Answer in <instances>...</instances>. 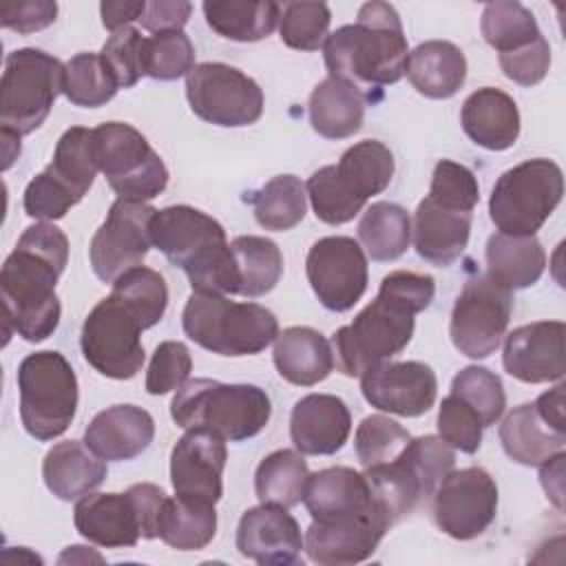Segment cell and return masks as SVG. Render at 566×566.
<instances>
[{
    "label": "cell",
    "instance_id": "25",
    "mask_svg": "<svg viewBox=\"0 0 566 566\" xmlns=\"http://www.w3.org/2000/svg\"><path fill=\"white\" fill-rule=\"evenodd\" d=\"M77 533L104 548H130L144 537V520L133 493H86L73 509Z\"/></svg>",
    "mask_w": 566,
    "mask_h": 566
},
{
    "label": "cell",
    "instance_id": "7",
    "mask_svg": "<svg viewBox=\"0 0 566 566\" xmlns=\"http://www.w3.org/2000/svg\"><path fill=\"white\" fill-rule=\"evenodd\" d=\"M186 336L219 356H254L279 336L276 316L259 303L192 292L181 312Z\"/></svg>",
    "mask_w": 566,
    "mask_h": 566
},
{
    "label": "cell",
    "instance_id": "55",
    "mask_svg": "<svg viewBox=\"0 0 566 566\" xmlns=\"http://www.w3.org/2000/svg\"><path fill=\"white\" fill-rule=\"evenodd\" d=\"M57 18V2L53 0H27L7 4L0 11V24L20 35H29L46 29Z\"/></svg>",
    "mask_w": 566,
    "mask_h": 566
},
{
    "label": "cell",
    "instance_id": "16",
    "mask_svg": "<svg viewBox=\"0 0 566 566\" xmlns=\"http://www.w3.org/2000/svg\"><path fill=\"white\" fill-rule=\"evenodd\" d=\"M513 312L509 290L495 285L486 274H478L460 290L449 323L453 347L467 358H489L502 343Z\"/></svg>",
    "mask_w": 566,
    "mask_h": 566
},
{
    "label": "cell",
    "instance_id": "45",
    "mask_svg": "<svg viewBox=\"0 0 566 566\" xmlns=\"http://www.w3.org/2000/svg\"><path fill=\"white\" fill-rule=\"evenodd\" d=\"M117 298H122L133 314L142 321L144 329L157 325L168 307V285L164 276L146 265H137L126 270L115 279L113 290Z\"/></svg>",
    "mask_w": 566,
    "mask_h": 566
},
{
    "label": "cell",
    "instance_id": "24",
    "mask_svg": "<svg viewBox=\"0 0 566 566\" xmlns=\"http://www.w3.org/2000/svg\"><path fill=\"white\" fill-rule=\"evenodd\" d=\"M237 548L243 557L261 566H285L298 559L303 533L287 509L261 502L241 515Z\"/></svg>",
    "mask_w": 566,
    "mask_h": 566
},
{
    "label": "cell",
    "instance_id": "42",
    "mask_svg": "<svg viewBox=\"0 0 566 566\" xmlns=\"http://www.w3.org/2000/svg\"><path fill=\"white\" fill-rule=\"evenodd\" d=\"M254 219L263 230L285 232L298 226L307 212V192L298 177L276 175L250 197Z\"/></svg>",
    "mask_w": 566,
    "mask_h": 566
},
{
    "label": "cell",
    "instance_id": "50",
    "mask_svg": "<svg viewBox=\"0 0 566 566\" xmlns=\"http://www.w3.org/2000/svg\"><path fill=\"white\" fill-rule=\"evenodd\" d=\"M99 57L119 88L135 86L146 75V38L135 27H124L104 42Z\"/></svg>",
    "mask_w": 566,
    "mask_h": 566
},
{
    "label": "cell",
    "instance_id": "26",
    "mask_svg": "<svg viewBox=\"0 0 566 566\" xmlns=\"http://www.w3.org/2000/svg\"><path fill=\"white\" fill-rule=\"evenodd\" d=\"M352 433V413L334 394H307L294 402L290 438L303 455H334Z\"/></svg>",
    "mask_w": 566,
    "mask_h": 566
},
{
    "label": "cell",
    "instance_id": "21",
    "mask_svg": "<svg viewBox=\"0 0 566 566\" xmlns=\"http://www.w3.org/2000/svg\"><path fill=\"white\" fill-rule=\"evenodd\" d=\"M363 398L387 413L416 418L427 413L438 396L436 371L420 360L380 363L360 376Z\"/></svg>",
    "mask_w": 566,
    "mask_h": 566
},
{
    "label": "cell",
    "instance_id": "3",
    "mask_svg": "<svg viewBox=\"0 0 566 566\" xmlns=\"http://www.w3.org/2000/svg\"><path fill=\"white\" fill-rule=\"evenodd\" d=\"M323 57L332 77L360 91L396 84L407 73L409 57L398 11L387 2H365L354 24L327 35Z\"/></svg>",
    "mask_w": 566,
    "mask_h": 566
},
{
    "label": "cell",
    "instance_id": "37",
    "mask_svg": "<svg viewBox=\"0 0 566 566\" xmlns=\"http://www.w3.org/2000/svg\"><path fill=\"white\" fill-rule=\"evenodd\" d=\"M208 27L232 42H259L268 38L281 15L272 0H208L201 4Z\"/></svg>",
    "mask_w": 566,
    "mask_h": 566
},
{
    "label": "cell",
    "instance_id": "60",
    "mask_svg": "<svg viewBox=\"0 0 566 566\" xmlns=\"http://www.w3.org/2000/svg\"><path fill=\"white\" fill-rule=\"evenodd\" d=\"M2 137V170H7L20 155V135L9 133V130H0Z\"/></svg>",
    "mask_w": 566,
    "mask_h": 566
},
{
    "label": "cell",
    "instance_id": "59",
    "mask_svg": "<svg viewBox=\"0 0 566 566\" xmlns=\"http://www.w3.org/2000/svg\"><path fill=\"white\" fill-rule=\"evenodd\" d=\"M564 382H557L553 389L537 396L533 402L537 413L544 418L548 427H553L559 433H566V413H564Z\"/></svg>",
    "mask_w": 566,
    "mask_h": 566
},
{
    "label": "cell",
    "instance_id": "57",
    "mask_svg": "<svg viewBox=\"0 0 566 566\" xmlns=\"http://www.w3.org/2000/svg\"><path fill=\"white\" fill-rule=\"evenodd\" d=\"M564 460H566V453L557 451L539 464L542 489L557 511L564 509Z\"/></svg>",
    "mask_w": 566,
    "mask_h": 566
},
{
    "label": "cell",
    "instance_id": "61",
    "mask_svg": "<svg viewBox=\"0 0 566 566\" xmlns=\"http://www.w3.org/2000/svg\"><path fill=\"white\" fill-rule=\"evenodd\" d=\"M102 562V555H97V553H93V551H88V546H80V544H75V546H69L62 555H60V564H66V562Z\"/></svg>",
    "mask_w": 566,
    "mask_h": 566
},
{
    "label": "cell",
    "instance_id": "6",
    "mask_svg": "<svg viewBox=\"0 0 566 566\" xmlns=\"http://www.w3.org/2000/svg\"><path fill=\"white\" fill-rule=\"evenodd\" d=\"M170 416L181 429H210L223 440L241 442L268 427L272 402L256 385L195 378L177 389Z\"/></svg>",
    "mask_w": 566,
    "mask_h": 566
},
{
    "label": "cell",
    "instance_id": "14",
    "mask_svg": "<svg viewBox=\"0 0 566 566\" xmlns=\"http://www.w3.org/2000/svg\"><path fill=\"white\" fill-rule=\"evenodd\" d=\"M142 332V321L111 292L82 323V356L97 374L113 380H130L139 374L146 360L139 338Z\"/></svg>",
    "mask_w": 566,
    "mask_h": 566
},
{
    "label": "cell",
    "instance_id": "58",
    "mask_svg": "<svg viewBox=\"0 0 566 566\" xmlns=\"http://www.w3.org/2000/svg\"><path fill=\"white\" fill-rule=\"evenodd\" d=\"M146 11V2H122V0H106L99 4V15H102V24L104 29H108L111 33L130 27L133 20H142Z\"/></svg>",
    "mask_w": 566,
    "mask_h": 566
},
{
    "label": "cell",
    "instance_id": "40",
    "mask_svg": "<svg viewBox=\"0 0 566 566\" xmlns=\"http://www.w3.org/2000/svg\"><path fill=\"white\" fill-rule=\"evenodd\" d=\"M310 478L307 462L296 449H276L268 453L254 471V491L259 502L292 509L303 502Z\"/></svg>",
    "mask_w": 566,
    "mask_h": 566
},
{
    "label": "cell",
    "instance_id": "4",
    "mask_svg": "<svg viewBox=\"0 0 566 566\" xmlns=\"http://www.w3.org/2000/svg\"><path fill=\"white\" fill-rule=\"evenodd\" d=\"M150 241L188 276L192 292L239 294V270L223 226L192 206H168L150 221Z\"/></svg>",
    "mask_w": 566,
    "mask_h": 566
},
{
    "label": "cell",
    "instance_id": "35",
    "mask_svg": "<svg viewBox=\"0 0 566 566\" xmlns=\"http://www.w3.org/2000/svg\"><path fill=\"white\" fill-rule=\"evenodd\" d=\"M486 276L509 290H524L539 281L546 268V252L535 237L491 234L486 241Z\"/></svg>",
    "mask_w": 566,
    "mask_h": 566
},
{
    "label": "cell",
    "instance_id": "18",
    "mask_svg": "<svg viewBox=\"0 0 566 566\" xmlns=\"http://www.w3.org/2000/svg\"><path fill=\"white\" fill-rule=\"evenodd\" d=\"M155 208L144 201L117 199L104 223L95 230L88 245V261L95 276L104 283H115L126 270L142 265L150 241V221Z\"/></svg>",
    "mask_w": 566,
    "mask_h": 566
},
{
    "label": "cell",
    "instance_id": "33",
    "mask_svg": "<svg viewBox=\"0 0 566 566\" xmlns=\"http://www.w3.org/2000/svg\"><path fill=\"white\" fill-rule=\"evenodd\" d=\"M405 75L420 95L449 99L467 80V57L453 42L427 40L409 53Z\"/></svg>",
    "mask_w": 566,
    "mask_h": 566
},
{
    "label": "cell",
    "instance_id": "28",
    "mask_svg": "<svg viewBox=\"0 0 566 566\" xmlns=\"http://www.w3.org/2000/svg\"><path fill=\"white\" fill-rule=\"evenodd\" d=\"M153 438L155 420L137 405L106 407L84 429V444L106 462H124L142 455Z\"/></svg>",
    "mask_w": 566,
    "mask_h": 566
},
{
    "label": "cell",
    "instance_id": "10",
    "mask_svg": "<svg viewBox=\"0 0 566 566\" xmlns=\"http://www.w3.org/2000/svg\"><path fill=\"white\" fill-rule=\"evenodd\" d=\"M564 195L562 168L544 157L502 172L489 197V217L502 234L535 237Z\"/></svg>",
    "mask_w": 566,
    "mask_h": 566
},
{
    "label": "cell",
    "instance_id": "38",
    "mask_svg": "<svg viewBox=\"0 0 566 566\" xmlns=\"http://www.w3.org/2000/svg\"><path fill=\"white\" fill-rule=\"evenodd\" d=\"M217 535V511L214 504L184 500L179 495L166 497L159 522L157 537L177 551H201Z\"/></svg>",
    "mask_w": 566,
    "mask_h": 566
},
{
    "label": "cell",
    "instance_id": "1",
    "mask_svg": "<svg viewBox=\"0 0 566 566\" xmlns=\"http://www.w3.org/2000/svg\"><path fill=\"white\" fill-rule=\"evenodd\" d=\"M69 261V239L51 221L29 226L0 270L4 343L15 332L27 343L46 340L60 325L62 305L55 294Z\"/></svg>",
    "mask_w": 566,
    "mask_h": 566
},
{
    "label": "cell",
    "instance_id": "36",
    "mask_svg": "<svg viewBox=\"0 0 566 566\" xmlns=\"http://www.w3.org/2000/svg\"><path fill=\"white\" fill-rule=\"evenodd\" d=\"M497 433L504 453L524 467H539L553 453L564 451L566 444V433L548 427L533 402L511 409L504 416Z\"/></svg>",
    "mask_w": 566,
    "mask_h": 566
},
{
    "label": "cell",
    "instance_id": "9",
    "mask_svg": "<svg viewBox=\"0 0 566 566\" xmlns=\"http://www.w3.org/2000/svg\"><path fill=\"white\" fill-rule=\"evenodd\" d=\"M20 420L24 431L49 442L60 438L77 411V376L60 352H33L18 367Z\"/></svg>",
    "mask_w": 566,
    "mask_h": 566
},
{
    "label": "cell",
    "instance_id": "32",
    "mask_svg": "<svg viewBox=\"0 0 566 566\" xmlns=\"http://www.w3.org/2000/svg\"><path fill=\"white\" fill-rule=\"evenodd\" d=\"M106 460L95 455L80 440H64L53 444L42 462V478L46 489L64 502L80 500L95 491L106 480Z\"/></svg>",
    "mask_w": 566,
    "mask_h": 566
},
{
    "label": "cell",
    "instance_id": "46",
    "mask_svg": "<svg viewBox=\"0 0 566 566\" xmlns=\"http://www.w3.org/2000/svg\"><path fill=\"white\" fill-rule=\"evenodd\" d=\"M451 396L469 405L480 418L482 427L495 424L506 409V394L502 378L480 365H469L460 369L451 380Z\"/></svg>",
    "mask_w": 566,
    "mask_h": 566
},
{
    "label": "cell",
    "instance_id": "41",
    "mask_svg": "<svg viewBox=\"0 0 566 566\" xmlns=\"http://www.w3.org/2000/svg\"><path fill=\"white\" fill-rule=\"evenodd\" d=\"M239 270V296L259 298L276 287L283 274V254L272 239L241 234L230 243Z\"/></svg>",
    "mask_w": 566,
    "mask_h": 566
},
{
    "label": "cell",
    "instance_id": "48",
    "mask_svg": "<svg viewBox=\"0 0 566 566\" xmlns=\"http://www.w3.org/2000/svg\"><path fill=\"white\" fill-rule=\"evenodd\" d=\"M409 440L411 436L400 422L374 413L360 420L354 436V449L363 469H369L398 458Z\"/></svg>",
    "mask_w": 566,
    "mask_h": 566
},
{
    "label": "cell",
    "instance_id": "54",
    "mask_svg": "<svg viewBox=\"0 0 566 566\" xmlns=\"http://www.w3.org/2000/svg\"><path fill=\"white\" fill-rule=\"evenodd\" d=\"M497 62H500L502 73L511 82H515L520 86H535L546 77V73L551 69L548 40L542 35L539 40H535L533 44H528L520 51L497 55Z\"/></svg>",
    "mask_w": 566,
    "mask_h": 566
},
{
    "label": "cell",
    "instance_id": "13",
    "mask_svg": "<svg viewBox=\"0 0 566 566\" xmlns=\"http://www.w3.org/2000/svg\"><path fill=\"white\" fill-rule=\"evenodd\" d=\"M99 172L117 199L150 201L168 186V168L148 139L126 122H104L93 128Z\"/></svg>",
    "mask_w": 566,
    "mask_h": 566
},
{
    "label": "cell",
    "instance_id": "29",
    "mask_svg": "<svg viewBox=\"0 0 566 566\" xmlns=\"http://www.w3.org/2000/svg\"><path fill=\"white\" fill-rule=\"evenodd\" d=\"M303 504L316 522L380 511L371 500L365 473H358L349 467H327L310 473Z\"/></svg>",
    "mask_w": 566,
    "mask_h": 566
},
{
    "label": "cell",
    "instance_id": "31",
    "mask_svg": "<svg viewBox=\"0 0 566 566\" xmlns=\"http://www.w3.org/2000/svg\"><path fill=\"white\" fill-rule=\"evenodd\" d=\"M274 367L283 380L296 387L323 382L334 369V349L314 327L294 325L274 338Z\"/></svg>",
    "mask_w": 566,
    "mask_h": 566
},
{
    "label": "cell",
    "instance_id": "56",
    "mask_svg": "<svg viewBox=\"0 0 566 566\" xmlns=\"http://www.w3.org/2000/svg\"><path fill=\"white\" fill-rule=\"evenodd\" d=\"M192 4L186 0H153L146 2V11L139 20L142 29L155 33L181 31L190 18Z\"/></svg>",
    "mask_w": 566,
    "mask_h": 566
},
{
    "label": "cell",
    "instance_id": "2",
    "mask_svg": "<svg viewBox=\"0 0 566 566\" xmlns=\"http://www.w3.org/2000/svg\"><path fill=\"white\" fill-rule=\"evenodd\" d=\"M436 294L431 274L394 270L378 287L376 298L365 305L349 325L334 332V363L349 378L391 360L411 340L416 314L424 312Z\"/></svg>",
    "mask_w": 566,
    "mask_h": 566
},
{
    "label": "cell",
    "instance_id": "19",
    "mask_svg": "<svg viewBox=\"0 0 566 566\" xmlns=\"http://www.w3.org/2000/svg\"><path fill=\"white\" fill-rule=\"evenodd\" d=\"M305 274L325 310L347 312L367 290V254L352 237H323L307 252Z\"/></svg>",
    "mask_w": 566,
    "mask_h": 566
},
{
    "label": "cell",
    "instance_id": "22",
    "mask_svg": "<svg viewBox=\"0 0 566 566\" xmlns=\"http://www.w3.org/2000/svg\"><path fill=\"white\" fill-rule=\"evenodd\" d=\"M391 528L380 511L329 522L312 520L303 548L310 562L321 566H352L369 559Z\"/></svg>",
    "mask_w": 566,
    "mask_h": 566
},
{
    "label": "cell",
    "instance_id": "49",
    "mask_svg": "<svg viewBox=\"0 0 566 566\" xmlns=\"http://www.w3.org/2000/svg\"><path fill=\"white\" fill-rule=\"evenodd\" d=\"M195 69V46L184 31H164L146 38V75L159 82L188 77Z\"/></svg>",
    "mask_w": 566,
    "mask_h": 566
},
{
    "label": "cell",
    "instance_id": "20",
    "mask_svg": "<svg viewBox=\"0 0 566 566\" xmlns=\"http://www.w3.org/2000/svg\"><path fill=\"white\" fill-rule=\"evenodd\" d=\"M226 440L210 429H186L170 451V482L175 495L217 504L223 495Z\"/></svg>",
    "mask_w": 566,
    "mask_h": 566
},
{
    "label": "cell",
    "instance_id": "5",
    "mask_svg": "<svg viewBox=\"0 0 566 566\" xmlns=\"http://www.w3.org/2000/svg\"><path fill=\"white\" fill-rule=\"evenodd\" d=\"M394 170V155L382 142L363 139L349 146L338 164L318 168L305 184L316 219L329 226L352 221L374 195L391 184Z\"/></svg>",
    "mask_w": 566,
    "mask_h": 566
},
{
    "label": "cell",
    "instance_id": "47",
    "mask_svg": "<svg viewBox=\"0 0 566 566\" xmlns=\"http://www.w3.org/2000/svg\"><path fill=\"white\" fill-rule=\"evenodd\" d=\"M332 13L325 2H285L279 15V38L296 51H316L325 44Z\"/></svg>",
    "mask_w": 566,
    "mask_h": 566
},
{
    "label": "cell",
    "instance_id": "52",
    "mask_svg": "<svg viewBox=\"0 0 566 566\" xmlns=\"http://www.w3.org/2000/svg\"><path fill=\"white\" fill-rule=\"evenodd\" d=\"M429 197L467 212H473L480 201V186L475 175L458 161L440 159L431 175Z\"/></svg>",
    "mask_w": 566,
    "mask_h": 566
},
{
    "label": "cell",
    "instance_id": "27",
    "mask_svg": "<svg viewBox=\"0 0 566 566\" xmlns=\"http://www.w3.org/2000/svg\"><path fill=\"white\" fill-rule=\"evenodd\" d=\"M473 212L444 206L429 195L418 203L411 223L413 248L431 265L447 268L462 256L471 234Z\"/></svg>",
    "mask_w": 566,
    "mask_h": 566
},
{
    "label": "cell",
    "instance_id": "43",
    "mask_svg": "<svg viewBox=\"0 0 566 566\" xmlns=\"http://www.w3.org/2000/svg\"><path fill=\"white\" fill-rule=\"evenodd\" d=\"M482 38L500 55L520 51L542 38L539 24L531 9L515 0L489 2L480 20Z\"/></svg>",
    "mask_w": 566,
    "mask_h": 566
},
{
    "label": "cell",
    "instance_id": "11",
    "mask_svg": "<svg viewBox=\"0 0 566 566\" xmlns=\"http://www.w3.org/2000/svg\"><path fill=\"white\" fill-rule=\"evenodd\" d=\"M64 88V64L40 49H15L0 80V130L29 135L44 124Z\"/></svg>",
    "mask_w": 566,
    "mask_h": 566
},
{
    "label": "cell",
    "instance_id": "34",
    "mask_svg": "<svg viewBox=\"0 0 566 566\" xmlns=\"http://www.w3.org/2000/svg\"><path fill=\"white\" fill-rule=\"evenodd\" d=\"M307 111L310 124L321 137L345 139L363 126L365 93L340 77L327 75L310 93Z\"/></svg>",
    "mask_w": 566,
    "mask_h": 566
},
{
    "label": "cell",
    "instance_id": "44",
    "mask_svg": "<svg viewBox=\"0 0 566 566\" xmlns=\"http://www.w3.org/2000/svg\"><path fill=\"white\" fill-rule=\"evenodd\" d=\"M117 82L99 53H77L64 64V97L80 108H97L117 93Z\"/></svg>",
    "mask_w": 566,
    "mask_h": 566
},
{
    "label": "cell",
    "instance_id": "30",
    "mask_svg": "<svg viewBox=\"0 0 566 566\" xmlns=\"http://www.w3.org/2000/svg\"><path fill=\"white\" fill-rule=\"evenodd\" d=\"M460 124L473 144L495 153L511 148L520 137V111L515 99L493 86H482L464 99Z\"/></svg>",
    "mask_w": 566,
    "mask_h": 566
},
{
    "label": "cell",
    "instance_id": "39",
    "mask_svg": "<svg viewBox=\"0 0 566 566\" xmlns=\"http://www.w3.org/2000/svg\"><path fill=\"white\" fill-rule=\"evenodd\" d=\"M358 241L371 261H396L411 243V217L391 201L371 203L358 221Z\"/></svg>",
    "mask_w": 566,
    "mask_h": 566
},
{
    "label": "cell",
    "instance_id": "15",
    "mask_svg": "<svg viewBox=\"0 0 566 566\" xmlns=\"http://www.w3.org/2000/svg\"><path fill=\"white\" fill-rule=\"evenodd\" d=\"M186 97L199 119L223 128L259 122L265 104L261 86L223 62L197 64L186 77Z\"/></svg>",
    "mask_w": 566,
    "mask_h": 566
},
{
    "label": "cell",
    "instance_id": "17",
    "mask_svg": "<svg viewBox=\"0 0 566 566\" xmlns=\"http://www.w3.org/2000/svg\"><path fill=\"white\" fill-rule=\"evenodd\" d=\"M431 495L438 528L460 542L480 537L497 515V484L482 467L449 471Z\"/></svg>",
    "mask_w": 566,
    "mask_h": 566
},
{
    "label": "cell",
    "instance_id": "51",
    "mask_svg": "<svg viewBox=\"0 0 566 566\" xmlns=\"http://www.w3.org/2000/svg\"><path fill=\"white\" fill-rule=\"evenodd\" d=\"M192 371L190 349L181 340H164L155 347L150 365L146 369V391L150 396H164L181 389Z\"/></svg>",
    "mask_w": 566,
    "mask_h": 566
},
{
    "label": "cell",
    "instance_id": "8",
    "mask_svg": "<svg viewBox=\"0 0 566 566\" xmlns=\"http://www.w3.org/2000/svg\"><path fill=\"white\" fill-rule=\"evenodd\" d=\"M455 451L440 436L411 438L398 458L365 469L374 504L394 526L429 497L453 471Z\"/></svg>",
    "mask_w": 566,
    "mask_h": 566
},
{
    "label": "cell",
    "instance_id": "53",
    "mask_svg": "<svg viewBox=\"0 0 566 566\" xmlns=\"http://www.w3.org/2000/svg\"><path fill=\"white\" fill-rule=\"evenodd\" d=\"M438 433L440 438L462 453H475L482 444V422L475 411L455 396H447L438 409Z\"/></svg>",
    "mask_w": 566,
    "mask_h": 566
},
{
    "label": "cell",
    "instance_id": "23",
    "mask_svg": "<svg viewBox=\"0 0 566 566\" xmlns=\"http://www.w3.org/2000/svg\"><path fill=\"white\" fill-rule=\"evenodd\" d=\"M564 338L566 325L562 321H535L515 327L506 334L502 349L506 374L528 385L562 380L566 371Z\"/></svg>",
    "mask_w": 566,
    "mask_h": 566
},
{
    "label": "cell",
    "instance_id": "12",
    "mask_svg": "<svg viewBox=\"0 0 566 566\" xmlns=\"http://www.w3.org/2000/svg\"><path fill=\"white\" fill-rule=\"evenodd\" d=\"M97 170L93 128L71 126L57 139L53 161L27 184L24 212L38 221L62 219L91 190Z\"/></svg>",
    "mask_w": 566,
    "mask_h": 566
}]
</instances>
